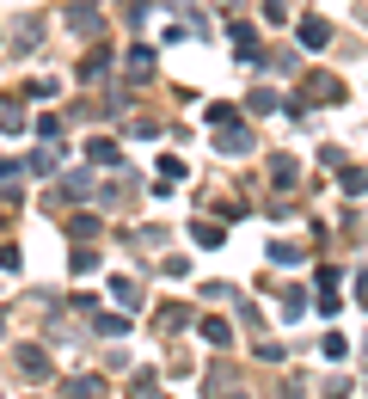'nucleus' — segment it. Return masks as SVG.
Here are the masks:
<instances>
[{
	"label": "nucleus",
	"instance_id": "1",
	"mask_svg": "<svg viewBox=\"0 0 368 399\" xmlns=\"http://www.w3.org/2000/svg\"><path fill=\"white\" fill-rule=\"evenodd\" d=\"M325 37H332V31H325V19H301V44H313V49H320Z\"/></svg>",
	"mask_w": 368,
	"mask_h": 399
}]
</instances>
